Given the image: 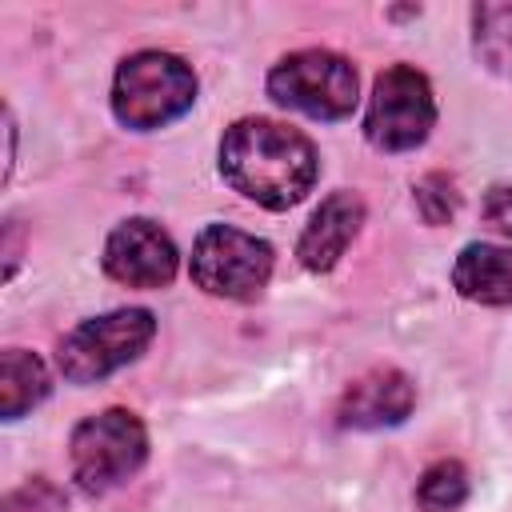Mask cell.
Masks as SVG:
<instances>
[{"label": "cell", "instance_id": "cell-1", "mask_svg": "<svg viewBox=\"0 0 512 512\" xmlns=\"http://www.w3.org/2000/svg\"><path fill=\"white\" fill-rule=\"evenodd\" d=\"M316 172L320 160L312 140L288 124L244 116L220 140V176L260 208L284 212L300 204L312 192Z\"/></svg>", "mask_w": 512, "mask_h": 512}, {"label": "cell", "instance_id": "cell-2", "mask_svg": "<svg viewBox=\"0 0 512 512\" xmlns=\"http://www.w3.org/2000/svg\"><path fill=\"white\" fill-rule=\"evenodd\" d=\"M196 100V72L172 52H136L116 68L112 112L124 128L152 132L180 120Z\"/></svg>", "mask_w": 512, "mask_h": 512}, {"label": "cell", "instance_id": "cell-3", "mask_svg": "<svg viewBox=\"0 0 512 512\" xmlns=\"http://www.w3.org/2000/svg\"><path fill=\"white\" fill-rule=\"evenodd\" d=\"M148 456V432L136 412L128 408H104L88 420L76 424L68 460H72V480L84 492H112L128 476L140 472Z\"/></svg>", "mask_w": 512, "mask_h": 512}, {"label": "cell", "instance_id": "cell-4", "mask_svg": "<svg viewBox=\"0 0 512 512\" xmlns=\"http://www.w3.org/2000/svg\"><path fill=\"white\" fill-rule=\"evenodd\" d=\"M152 336H156V320L148 308H116L76 324L56 348V368L72 384H92L136 360Z\"/></svg>", "mask_w": 512, "mask_h": 512}, {"label": "cell", "instance_id": "cell-5", "mask_svg": "<svg viewBox=\"0 0 512 512\" xmlns=\"http://www.w3.org/2000/svg\"><path fill=\"white\" fill-rule=\"evenodd\" d=\"M272 244L232 224H208L192 244V284L224 300H256L272 276Z\"/></svg>", "mask_w": 512, "mask_h": 512}, {"label": "cell", "instance_id": "cell-6", "mask_svg": "<svg viewBox=\"0 0 512 512\" xmlns=\"http://www.w3.org/2000/svg\"><path fill=\"white\" fill-rule=\"evenodd\" d=\"M268 96L312 120H340L356 108V68L328 48H300L268 72Z\"/></svg>", "mask_w": 512, "mask_h": 512}, {"label": "cell", "instance_id": "cell-7", "mask_svg": "<svg viewBox=\"0 0 512 512\" xmlns=\"http://www.w3.org/2000/svg\"><path fill=\"white\" fill-rule=\"evenodd\" d=\"M436 124V100L424 72L412 64H392L376 76L368 112H364V136L372 148L384 152H408L428 140Z\"/></svg>", "mask_w": 512, "mask_h": 512}, {"label": "cell", "instance_id": "cell-8", "mask_svg": "<svg viewBox=\"0 0 512 512\" xmlns=\"http://www.w3.org/2000/svg\"><path fill=\"white\" fill-rule=\"evenodd\" d=\"M176 264L180 256H176L172 236L156 220H144V216L116 224L104 244V272L128 288H164L172 284Z\"/></svg>", "mask_w": 512, "mask_h": 512}, {"label": "cell", "instance_id": "cell-9", "mask_svg": "<svg viewBox=\"0 0 512 512\" xmlns=\"http://www.w3.org/2000/svg\"><path fill=\"white\" fill-rule=\"evenodd\" d=\"M412 404H416V384L400 368H372L348 384L336 416L344 428L372 432V428H392L408 420Z\"/></svg>", "mask_w": 512, "mask_h": 512}, {"label": "cell", "instance_id": "cell-10", "mask_svg": "<svg viewBox=\"0 0 512 512\" xmlns=\"http://www.w3.org/2000/svg\"><path fill=\"white\" fill-rule=\"evenodd\" d=\"M364 224V200L356 192H332L320 200V208L312 212V220L300 232L296 256L308 272H328L336 268V260L344 256V248L356 240Z\"/></svg>", "mask_w": 512, "mask_h": 512}, {"label": "cell", "instance_id": "cell-11", "mask_svg": "<svg viewBox=\"0 0 512 512\" xmlns=\"http://www.w3.org/2000/svg\"><path fill=\"white\" fill-rule=\"evenodd\" d=\"M452 288L472 304L504 308L512 304V248L504 244H464L452 264Z\"/></svg>", "mask_w": 512, "mask_h": 512}, {"label": "cell", "instance_id": "cell-12", "mask_svg": "<svg viewBox=\"0 0 512 512\" xmlns=\"http://www.w3.org/2000/svg\"><path fill=\"white\" fill-rule=\"evenodd\" d=\"M48 396V368L28 348H4L0 352V416L20 420Z\"/></svg>", "mask_w": 512, "mask_h": 512}, {"label": "cell", "instance_id": "cell-13", "mask_svg": "<svg viewBox=\"0 0 512 512\" xmlns=\"http://www.w3.org/2000/svg\"><path fill=\"white\" fill-rule=\"evenodd\" d=\"M472 44L492 72L512 76V4H480L472 12Z\"/></svg>", "mask_w": 512, "mask_h": 512}, {"label": "cell", "instance_id": "cell-14", "mask_svg": "<svg viewBox=\"0 0 512 512\" xmlns=\"http://www.w3.org/2000/svg\"><path fill=\"white\" fill-rule=\"evenodd\" d=\"M464 500H468V472L460 460H436L416 484L420 512H456Z\"/></svg>", "mask_w": 512, "mask_h": 512}, {"label": "cell", "instance_id": "cell-15", "mask_svg": "<svg viewBox=\"0 0 512 512\" xmlns=\"http://www.w3.org/2000/svg\"><path fill=\"white\" fill-rule=\"evenodd\" d=\"M412 200H416V212L424 216V224H448L460 208V192L444 172L420 176L416 188H412Z\"/></svg>", "mask_w": 512, "mask_h": 512}, {"label": "cell", "instance_id": "cell-16", "mask_svg": "<svg viewBox=\"0 0 512 512\" xmlns=\"http://www.w3.org/2000/svg\"><path fill=\"white\" fill-rule=\"evenodd\" d=\"M0 512H64V496L48 480H28L0 500Z\"/></svg>", "mask_w": 512, "mask_h": 512}, {"label": "cell", "instance_id": "cell-17", "mask_svg": "<svg viewBox=\"0 0 512 512\" xmlns=\"http://www.w3.org/2000/svg\"><path fill=\"white\" fill-rule=\"evenodd\" d=\"M480 216H484V224H488V228H496V232L512 236V188H508V184H496V188L484 196Z\"/></svg>", "mask_w": 512, "mask_h": 512}]
</instances>
